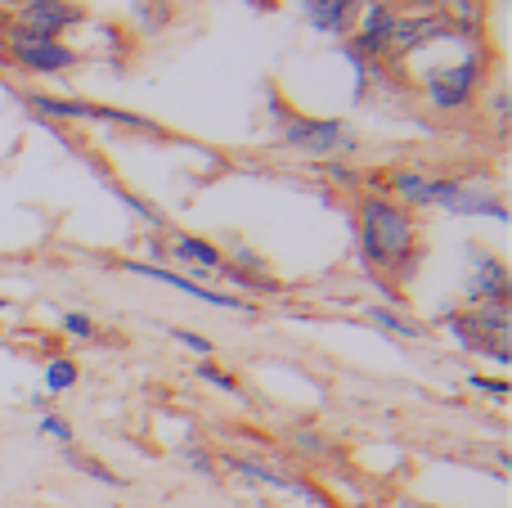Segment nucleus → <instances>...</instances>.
Instances as JSON below:
<instances>
[{
  "mask_svg": "<svg viewBox=\"0 0 512 508\" xmlns=\"http://www.w3.org/2000/svg\"><path fill=\"white\" fill-rule=\"evenodd\" d=\"M360 248L364 261L387 275H400V270L414 261L418 248V230L409 207L391 203V198H364L360 203Z\"/></svg>",
  "mask_w": 512,
  "mask_h": 508,
  "instance_id": "obj_1",
  "label": "nucleus"
},
{
  "mask_svg": "<svg viewBox=\"0 0 512 508\" xmlns=\"http://www.w3.org/2000/svg\"><path fill=\"white\" fill-rule=\"evenodd\" d=\"M450 329L459 333V342L468 351H481L495 365L512 360V311L508 302H477L472 311L450 315Z\"/></svg>",
  "mask_w": 512,
  "mask_h": 508,
  "instance_id": "obj_2",
  "label": "nucleus"
},
{
  "mask_svg": "<svg viewBox=\"0 0 512 508\" xmlns=\"http://www.w3.org/2000/svg\"><path fill=\"white\" fill-rule=\"evenodd\" d=\"M441 36H450L445 14H396L387 27V41H382V54L405 59V54L423 50L427 41H441Z\"/></svg>",
  "mask_w": 512,
  "mask_h": 508,
  "instance_id": "obj_3",
  "label": "nucleus"
},
{
  "mask_svg": "<svg viewBox=\"0 0 512 508\" xmlns=\"http://www.w3.org/2000/svg\"><path fill=\"white\" fill-rule=\"evenodd\" d=\"M9 54H14V63H23L27 72H63L77 63V54L68 50L63 41H54V36H32V32H9Z\"/></svg>",
  "mask_w": 512,
  "mask_h": 508,
  "instance_id": "obj_4",
  "label": "nucleus"
},
{
  "mask_svg": "<svg viewBox=\"0 0 512 508\" xmlns=\"http://www.w3.org/2000/svg\"><path fill=\"white\" fill-rule=\"evenodd\" d=\"M72 23H81V9L72 0H23L14 9V27L32 36H54L59 41V32Z\"/></svg>",
  "mask_w": 512,
  "mask_h": 508,
  "instance_id": "obj_5",
  "label": "nucleus"
},
{
  "mask_svg": "<svg viewBox=\"0 0 512 508\" xmlns=\"http://www.w3.org/2000/svg\"><path fill=\"white\" fill-rule=\"evenodd\" d=\"M477 81H481V68L477 59L459 63V68H441L427 77V95H432L436 108H463L472 95H477Z\"/></svg>",
  "mask_w": 512,
  "mask_h": 508,
  "instance_id": "obj_6",
  "label": "nucleus"
},
{
  "mask_svg": "<svg viewBox=\"0 0 512 508\" xmlns=\"http://www.w3.org/2000/svg\"><path fill=\"white\" fill-rule=\"evenodd\" d=\"M283 140L297 144L306 153H333V149H346L351 135L342 131V122H324V117H292L283 126Z\"/></svg>",
  "mask_w": 512,
  "mask_h": 508,
  "instance_id": "obj_7",
  "label": "nucleus"
},
{
  "mask_svg": "<svg viewBox=\"0 0 512 508\" xmlns=\"http://www.w3.org/2000/svg\"><path fill=\"white\" fill-rule=\"evenodd\" d=\"M126 270H135V275H149V279H158V284H167V288H180V293L198 297V302H207V306H225V311H252V306H248V302H239V297H230V293H212V288L194 284V279H185V275H171V270H162V266L126 261Z\"/></svg>",
  "mask_w": 512,
  "mask_h": 508,
  "instance_id": "obj_8",
  "label": "nucleus"
},
{
  "mask_svg": "<svg viewBox=\"0 0 512 508\" xmlns=\"http://www.w3.org/2000/svg\"><path fill=\"white\" fill-rule=\"evenodd\" d=\"M468 297L472 306L477 302H508L512 297V284H508V266L499 257H477L468 275Z\"/></svg>",
  "mask_w": 512,
  "mask_h": 508,
  "instance_id": "obj_9",
  "label": "nucleus"
},
{
  "mask_svg": "<svg viewBox=\"0 0 512 508\" xmlns=\"http://www.w3.org/2000/svg\"><path fill=\"white\" fill-rule=\"evenodd\" d=\"M454 180H423L414 176V171H400V176H391V189H396L405 203L423 207V203H445V194H450Z\"/></svg>",
  "mask_w": 512,
  "mask_h": 508,
  "instance_id": "obj_10",
  "label": "nucleus"
},
{
  "mask_svg": "<svg viewBox=\"0 0 512 508\" xmlns=\"http://www.w3.org/2000/svg\"><path fill=\"white\" fill-rule=\"evenodd\" d=\"M171 257L176 261H185L189 270H203V275H221V252L212 248L207 239H189V234H180L176 243H171Z\"/></svg>",
  "mask_w": 512,
  "mask_h": 508,
  "instance_id": "obj_11",
  "label": "nucleus"
},
{
  "mask_svg": "<svg viewBox=\"0 0 512 508\" xmlns=\"http://www.w3.org/2000/svg\"><path fill=\"white\" fill-rule=\"evenodd\" d=\"M391 9L387 5H378V0H373L369 9H364V23H360V36H355V45L351 50L355 54H382V41H387V27H391Z\"/></svg>",
  "mask_w": 512,
  "mask_h": 508,
  "instance_id": "obj_12",
  "label": "nucleus"
},
{
  "mask_svg": "<svg viewBox=\"0 0 512 508\" xmlns=\"http://www.w3.org/2000/svg\"><path fill=\"white\" fill-rule=\"evenodd\" d=\"M351 5H355V0H306L310 23H315L319 32H333V27L346 18V9H351Z\"/></svg>",
  "mask_w": 512,
  "mask_h": 508,
  "instance_id": "obj_13",
  "label": "nucleus"
},
{
  "mask_svg": "<svg viewBox=\"0 0 512 508\" xmlns=\"http://www.w3.org/2000/svg\"><path fill=\"white\" fill-rule=\"evenodd\" d=\"M77 383V365H72V360H50V365H45V387H50V392H68V387Z\"/></svg>",
  "mask_w": 512,
  "mask_h": 508,
  "instance_id": "obj_14",
  "label": "nucleus"
},
{
  "mask_svg": "<svg viewBox=\"0 0 512 508\" xmlns=\"http://www.w3.org/2000/svg\"><path fill=\"white\" fill-rule=\"evenodd\" d=\"M369 320L373 324H382L387 333H400V338H418V324H409V320H400V315H391V311H382V306H369Z\"/></svg>",
  "mask_w": 512,
  "mask_h": 508,
  "instance_id": "obj_15",
  "label": "nucleus"
},
{
  "mask_svg": "<svg viewBox=\"0 0 512 508\" xmlns=\"http://www.w3.org/2000/svg\"><path fill=\"white\" fill-rule=\"evenodd\" d=\"M198 378H207V383L221 387V392H239V383H234L225 369H216V365H198Z\"/></svg>",
  "mask_w": 512,
  "mask_h": 508,
  "instance_id": "obj_16",
  "label": "nucleus"
},
{
  "mask_svg": "<svg viewBox=\"0 0 512 508\" xmlns=\"http://www.w3.org/2000/svg\"><path fill=\"white\" fill-rule=\"evenodd\" d=\"M41 432H45V437H54V441H63V446L72 441V428L59 419V414H45V419H41Z\"/></svg>",
  "mask_w": 512,
  "mask_h": 508,
  "instance_id": "obj_17",
  "label": "nucleus"
},
{
  "mask_svg": "<svg viewBox=\"0 0 512 508\" xmlns=\"http://www.w3.org/2000/svg\"><path fill=\"white\" fill-rule=\"evenodd\" d=\"M63 329H68L72 338H90V333H95V324H90L86 315H77V311H72V315H63Z\"/></svg>",
  "mask_w": 512,
  "mask_h": 508,
  "instance_id": "obj_18",
  "label": "nucleus"
},
{
  "mask_svg": "<svg viewBox=\"0 0 512 508\" xmlns=\"http://www.w3.org/2000/svg\"><path fill=\"white\" fill-rule=\"evenodd\" d=\"M176 342H185V347L198 351V356H207V351H212V342L198 338V333H189V329H176Z\"/></svg>",
  "mask_w": 512,
  "mask_h": 508,
  "instance_id": "obj_19",
  "label": "nucleus"
},
{
  "mask_svg": "<svg viewBox=\"0 0 512 508\" xmlns=\"http://www.w3.org/2000/svg\"><path fill=\"white\" fill-rule=\"evenodd\" d=\"M72 459H77V455H72ZM77 468H81V473H90V477H99V482L117 486V477H113V473H108V468H99V464H95V459H77Z\"/></svg>",
  "mask_w": 512,
  "mask_h": 508,
  "instance_id": "obj_20",
  "label": "nucleus"
},
{
  "mask_svg": "<svg viewBox=\"0 0 512 508\" xmlns=\"http://www.w3.org/2000/svg\"><path fill=\"white\" fill-rule=\"evenodd\" d=\"M472 387H481V392H490V396H508V383H495V378H477V374H472Z\"/></svg>",
  "mask_w": 512,
  "mask_h": 508,
  "instance_id": "obj_21",
  "label": "nucleus"
},
{
  "mask_svg": "<svg viewBox=\"0 0 512 508\" xmlns=\"http://www.w3.org/2000/svg\"><path fill=\"white\" fill-rule=\"evenodd\" d=\"M185 459H189V464L198 468V473H212V459H207L203 450H185Z\"/></svg>",
  "mask_w": 512,
  "mask_h": 508,
  "instance_id": "obj_22",
  "label": "nucleus"
},
{
  "mask_svg": "<svg viewBox=\"0 0 512 508\" xmlns=\"http://www.w3.org/2000/svg\"><path fill=\"white\" fill-rule=\"evenodd\" d=\"M409 5H454V0H409Z\"/></svg>",
  "mask_w": 512,
  "mask_h": 508,
  "instance_id": "obj_23",
  "label": "nucleus"
},
{
  "mask_svg": "<svg viewBox=\"0 0 512 508\" xmlns=\"http://www.w3.org/2000/svg\"><path fill=\"white\" fill-rule=\"evenodd\" d=\"M0 306H5V302H0Z\"/></svg>",
  "mask_w": 512,
  "mask_h": 508,
  "instance_id": "obj_24",
  "label": "nucleus"
}]
</instances>
